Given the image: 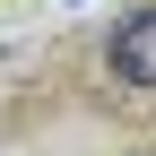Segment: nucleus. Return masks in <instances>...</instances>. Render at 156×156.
<instances>
[{"mask_svg":"<svg viewBox=\"0 0 156 156\" xmlns=\"http://www.w3.org/2000/svg\"><path fill=\"white\" fill-rule=\"evenodd\" d=\"M113 78H122V87H156V9H139L113 35Z\"/></svg>","mask_w":156,"mask_h":156,"instance_id":"1","label":"nucleus"}]
</instances>
